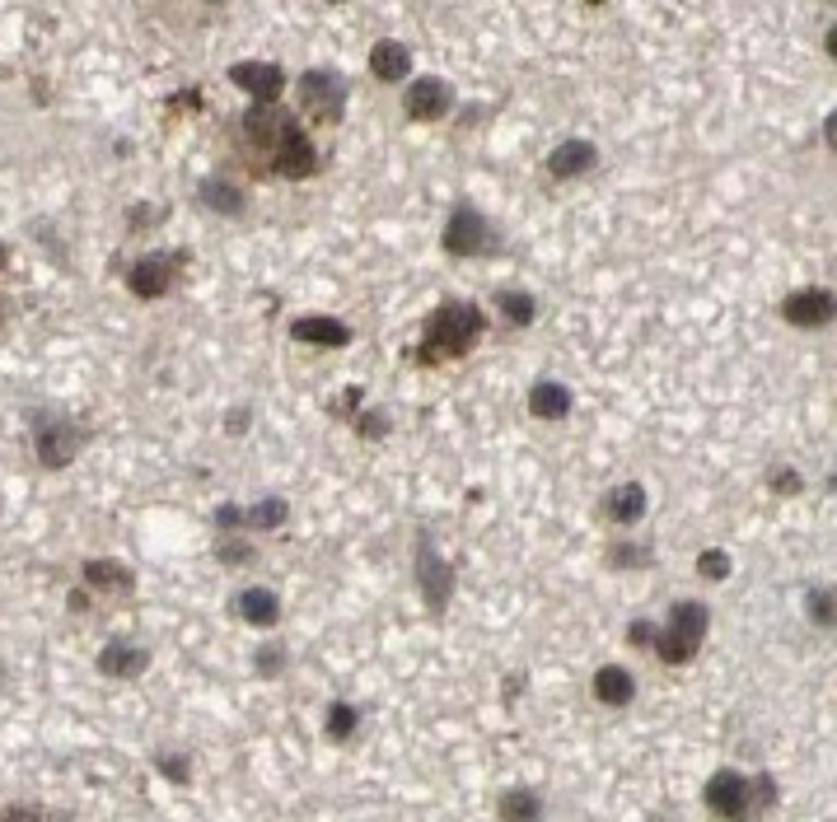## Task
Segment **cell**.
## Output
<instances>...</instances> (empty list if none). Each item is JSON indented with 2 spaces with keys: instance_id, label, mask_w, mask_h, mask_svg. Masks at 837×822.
<instances>
[{
  "instance_id": "obj_25",
  "label": "cell",
  "mask_w": 837,
  "mask_h": 822,
  "mask_svg": "<svg viewBox=\"0 0 837 822\" xmlns=\"http://www.w3.org/2000/svg\"><path fill=\"white\" fill-rule=\"evenodd\" d=\"M491 304H497V314L505 318V327H529L534 314H538V304H534L529 290H497V294H491Z\"/></svg>"
},
{
  "instance_id": "obj_27",
  "label": "cell",
  "mask_w": 837,
  "mask_h": 822,
  "mask_svg": "<svg viewBox=\"0 0 837 822\" xmlns=\"http://www.w3.org/2000/svg\"><path fill=\"white\" fill-rule=\"evenodd\" d=\"M356 729H360V711H356L351 701H333V705H327L323 734L333 738V744H351V738H356Z\"/></svg>"
},
{
  "instance_id": "obj_5",
  "label": "cell",
  "mask_w": 837,
  "mask_h": 822,
  "mask_svg": "<svg viewBox=\"0 0 837 822\" xmlns=\"http://www.w3.org/2000/svg\"><path fill=\"white\" fill-rule=\"evenodd\" d=\"M412 575H417V589H421L426 607H431V617H440V613L450 607V599H454V566L435 552L431 533H417V561H412Z\"/></svg>"
},
{
  "instance_id": "obj_39",
  "label": "cell",
  "mask_w": 837,
  "mask_h": 822,
  "mask_svg": "<svg viewBox=\"0 0 837 822\" xmlns=\"http://www.w3.org/2000/svg\"><path fill=\"white\" fill-rule=\"evenodd\" d=\"M360 402V388H347L342 392V402H333V416H342V421H351V407Z\"/></svg>"
},
{
  "instance_id": "obj_31",
  "label": "cell",
  "mask_w": 837,
  "mask_h": 822,
  "mask_svg": "<svg viewBox=\"0 0 837 822\" xmlns=\"http://www.w3.org/2000/svg\"><path fill=\"white\" fill-rule=\"evenodd\" d=\"M609 566H613V570L650 566V547H632V542H613V547H609Z\"/></svg>"
},
{
  "instance_id": "obj_11",
  "label": "cell",
  "mask_w": 837,
  "mask_h": 822,
  "mask_svg": "<svg viewBox=\"0 0 837 822\" xmlns=\"http://www.w3.org/2000/svg\"><path fill=\"white\" fill-rule=\"evenodd\" d=\"M450 108H454V89L440 75H421L403 94V112L407 118H417V122H435V118H445Z\"/></svg>"
},
{
  "instance_id": "obj_38",
  "label": "cell",
  "mask_w": 837,
  "mask_h": 822,
  "mask_svg": "<svg viewBox=\"0 0 837 822\" xmlns=\"http://www.w3.org/2000/svg\"><path fill=\"white\" fill-rule=\"evenodd\" d=\"M216 529H220V533L243 529V509H239V505H220V509H216Z\"/></svg>"
},
{
  "instance_id": "obj_32",
  "label": "cell",
  "mask_w": 837,
  "mask_h": 822,
  "mask_svg": "<svg viewBox=\"0 0 837 822\" xmlns=\"http://www.w3.org/2000/svg\"><path fill=\"white\" fill-rule=\"evenodd\" d=\"M253 664H258L262 678H282V673H286V650L282 645H262L253 654Z\"/></svg>"
},
{
  "instance_id": "obj_30",
  "label": "cell",
  "mask_w": 837,
  "mask_h": 822,
  "mask_svg": "<svg viewBox=\"0 0 837 822\" xmlns=\"http://www.w3.org/2000/svg\"><path fill=\"white\" fill-rule=\"evenodd\" d=\"M805 613H810L814 627L833 631V589H810V594H805Z\"/></svg>"
},
{
  "instance_id": "obj_6",
  "label": "cell",
  "mask_w": 837,
  "mask_h": 822,
  "mask_svg": "<svg viewBox=\"0 0 837 822\" xmlns=\"http://www.w3.org/2000/svg\"><path fill=\"white\" fill-rule=\"evenodd\" d=\"M188 267V253H145L127 267V290L136 300H164Z\"/></svg>"
},
{
  "instance_id": "obj_13",
  "label": "cell",
  "mask_w": 837,
  "mask_h": 822,
  "mask_svg": "<svg viewBox=\"0 0 837 822\" xmlns=\"http://www.w3.org/2000/svg\"><path fill=\"white\" fill-rule=\"evenodd\" d=\"M781 318L791 327H824V323H833V290L810 286V290L786 294V300H781Z\"/></svg>"
},
{
  "instance_id": "obj_10",
  "label": "cell",
  "mask_w": 837,
  "mask_h": 822,
  "mask_svg": "<svg viewBox=\"0 0 837 822\" xmlns=\"http://www.w3.org/2000/svg\"><path fill=\"white\" fill-rule=\"evenodd\" d=\"M295 126L290 112H282L276 104H253L249 112H243V141L253 145V150H267V159L276 155V145H282V136Z\"/></svg>"
},
{
  "instance_id": "obj_22",
  "label": "cell",
  "mask_w": 837,
  "mask_h": 822,
  "mask_svg": "<svg viewBox=\"0 0 837 822\" xmlns=\"http://www.w3.org/2000/svg\"><path fill=\"white\" fill-rule=\"evenodd\" d=\"M196 196H202V206L216 210V216H243V210H249V196H243V188L225 183V178H206V183L196 188Z\"/></svg>"
},
{
  "instance_id": "obj_15",
  "label": "cell",
  "mask_w": 837,
  "mask_h": 822,
  "mask_svg": "<svg viewBox=\"0 0 837 822\" xmlns=\"http://www.w3.org/2000/svg\"><path fill=\"white\" fill-rule=\"evenodd\" d=\"M290 337L304 341V347H351V327L342 318H327V314H304L290 323Z\"/></svg>"
},
{
  "instance_id": "obj_36",
  "label": "cell",
  "mask_w": 837,
  "mask_h": 822,
  "mask_svg": "<svg viewBox=\"0 0 837 822\" xmlns=\"http://www.w3.org/2000/svg\"><path fill=\"white\" fill-rule=\"evenodd\" d=\"M0 822H43V809H33V803H5Z\"/></svg>"
},
{
  "instance_id": "obj_14",
  "label": "cell",
  "mask_w": 837,
  "mask_h": 822,
  "mask_svg": "<svg viewBox=\"0 0 837 822\" xmlns=\"http://www.w3.org/2000/svg\"><path fill=\"white\" fill-rule=\"evenodd\" d=\"M98 673H104V678H141V673L145 668H151V650H145V645H136V640H108V645L104 650H98Z\"/></svg>"
},
{
  "instance_id": "obj_17",
  "label": "cell",
  "mask_w": 837,
  "mask_h": 822,
  "mask_svg": "<svg viewBox=\"0 0 837 822\" xmlns=\"http://www.w3.org/2000/svg\"><path fill=\"white\" fill-rule=\"evenodd\" d=\"M235 613H239L243 621H249V627L272 631L276 621H282V599H276V589L253 584V589H243V594L235 599Z\"/></svg>"
},
{
  "instance_id": "obj_12",
  "label": "cell",
  "mask_w": 837,
  "mask_h": 822,
  "mask_svg": "<svg viewBox=\"0 0 837 822\" xmlns=\"http://www.w3.org/2000/svg\"><path fill=\"white\" fill-rule=\"evenodd\" d=\"M229 80H235L239 89H249L258 104H276L286 89V71L276 61H235L229 65Z\"/></svg>"
},
{
  "instance_id": "obj_23",
  "label": "cell",
  "mask_w": 837,
  "mask_h": 822,
  "mask_svg": "<svg viewBox=\"0 0 837 822\" xmlns=\"http://www.w3.org/2000/svg\"><path fill=\"white\" fill-rule=\"evenodd\" d=\"M497 822H543V799L515 785V790H505L497 799Z\"/></svg>"
},
{
  "instance_id": "obj_24",
  "label": "cell",
  "mask_w": 837,
  "mask_h": 822,
  "mask_svg": "<svg viewBox=\"0 0 837 822\" xmlns=\"http://www.w3.org/2000/svg\"><path fill=\"white\" fill-rule=\"evenodd\" d=\"M85 580L94 584V589H118V594H131L136 589V575H131L127 566H118V561H108V556H89L85 561Z\"/></svg>"
},
{
  "instance_id": "obj_4",
  "label": "cell",
  "mask_w": 837,
  "mask_h": 822,
  "mask_svg": "<svg viewBox=\"0 0 837 822\" xmlns=\"http://www.w3.org/2000/svg\"><path fill=\"white\" fill-rule=\"evenodd\" d=\"M80 444H85V431L65 416V411H33V458L43 468H65L75 463Z\"/></svg>"
},
{
  "instance_id": "obj_34",
  "label": "cell",
  "mask_w": 837,
  "mask_h": 822,
  "mask_svg": "<svg viewBox=\"0 0 837 822\" xmlns=\"http://www.w3.org/2000/svg\"><path fill=\"white\" fill-rule=\"evenodd\" d=\"M216 556L225 566H253V547H249V542H220Z\"/></svg>"
},
{
  "instance_id": "obj_37",
  "label": "cell",
  "mask_w": 837,
  "mask_h": 822,
  "mask_svg": "<svg viewBox=\"0 0 837 822\" xmlns=\"http://www.w3.org/2000/svg\"><path fill=\"white\" fill-rule=\"evenodd\" d=\"M627 645H632V650H646V645H655V627H650V621H642V617L632 621V627H627Z\"/></svg>"
},
{
  "instance_id": "obj_16",
  "label": "cell",
  "mask_w": 837,
  "mask_h": 822,
  "mask_svg": "<svg viewBox=\"0 0 837 822\" xmlns=\"http://www.w3.org/2000/svg\"><path fill=\"white\" fill-rule=\"evenodd\" d=\"M370 75L384 80V85H398V80L412 75V47L398 38H384L370 47Z\"/></svg>"
},
{
  "instance_id": "obj_9",
  "label": "cell",
  "mask_w": 837,
  "mask_h": 822,
  "mask_svg": "<svg viewBox=\"0 0 837 822\" xmlns=\"http://www.w3.org/2000/svg\"><path fill=\"white\" fill-rule=\"evenodd\" d=\"M272 164V173L276 178H290V183H300V178H314L319 173V150H314V141H309V131L295 122L282 145H276V155L267 159Z\"/></svg>"
},
{
  "instance_id": "obj_21",
  "label": "cell",
  "mask_w": 837,
  "mask_h": 822,
  "mask_svg": "<svg viewBox=\"0 0 837 822\" xmlns=\"http://www.w3.org/2000/svg\"><path fill=\"white\" fill-rule=\"evenodd\" d=\"M529 411L538 421H562L571 416V388L566 384H557V379H538L529 388Z\"/></svg>"
},
{
  "instance_id": "obj_8",
  "label": "cell",
  "mask_w": 837,
  "mask_h": 822,
  "mask_svg": "<svg viewBox=\"0 0 837 822\" xmlns=\"http://www.w3.org/2000/svg\"><path fill=\"white\" fill-rule=\"evenodd\" d=\"M300 108L314 122H342L347 108V80L337 71H304L300 75Z\"/></svg>"
},
{
  "instance_id": "obj_18",
  "label": "cell",
  "mask_w": 837,
  "mask_h": 822,
  "mask_svg": "<svg viewBox=\"0 0 837 822\" xmlns=\"http://www.w3.org/2000/svg\"><path fill=\"white\" fill-rule=\"evenodd\" d=\"M589 692H595L599 705H609V711H622V705L636 701V678L622 664H603L595 673V682H589Z\"/></svg>"
},
{
  "instance_id": "obj_3",
  "label": "cell",
  "mask_w": 837,
  "mask_h": 822,
  "mask_svg": "<svg viewBox=\"0 0 837 822\" xmlns=\"http://www.w3.org/2000/svg\"><path fill=\"white\" fill-rule=\"evenodd\" d=\"M707 627H712L707 603H693V599L674 603V607H669V621L655 631V654H660L669 668L693 664L702 654V640H707Z\"/></svg>"
},
{
  "instance_id": "obj_28",
  "label": "cell",
  "mask_w": 837,
  "mask_h": 822,
  "mask_svg": "<svg viewBox=\"0 0 837 822\" xmlns=\"http://www.w3.org/2000/svg\"><path fill=\"white\" fill-rule=\"evenodd\" d=\"M155 771L169 785H188L192 781V762L183 758V752H155Z\"/></svg>"
},
{
  "instance_id": "obj_20",
  "label": "cell",
  "mask_w": 837,
  "mask_h": 822,
  "mask_svg": "<svg viewBox=\"0 0 837 822\" xmlns=\"http://www.w3.org/2000/svg\"><path fill=\"white\" fill-rule=\"evenodd\" d=\"M603 515H609L618 529H632V523L646 515V486L642 482H618L609 496H603Z\"/></svg>"
},
{
  "instance_id": "obj_26",
  "label": "cell",
  "mask_w": 837,
  "mask_h": 822,
  "mask_svg": "<svg viewBox=\"0 0 837 822\" xmlns=\"http://www.w3.org/2000/svg\"><path fill=\"white\" fill-rule=\"evenodd\" d=\"M286 519H290V505L282 496H267V500L243 509V529H253V533H272V529H282Z\"/></svg>"
},
{
  "instance_id": "obj_40",
  "label": "cell",
  "mask_w": 837,
  "mask_h": 822,
  "mask_svg": "<svg viewBox=\"0 0 837 822\" xmlns=\"http://www.w3.org/2000/svg\"><path fill=\"white\" fill-rule=\"evenodd\" d=\"M0 267H5V243H0Z\"/></svg>"
},
{
  "instance_id": "obj_2",
  "label": "cell",
  "mask_w": 837,
  "mask_h": 822,
  "mask_svg": "<svg viewBox=\"0 0 837 822\" xmlns=\"http://www.w3.org/2000/svg\"><path fill=\"white\" fill-rule=\"evenodd\" d=\"M702 799H707V809L720 822H763L777 809V781L767 776V771L744 776V771H734V766H720V771H712Z\"/></svg>"
},
{
  "instance_id": "obj_33",
  "label": "cell",
  "mask_w": 837,
  "mask_h": 822,
  "mask_svg": "<svg viewBox=\"0 0 837 822\" xmlns=\"http://www.w3.org/2000/svg\"><path fill=\"white\" fill-rule=\"evenodd\" d=\"M356 435L360 439H384L388 435V416L380 407H366V416H356Z\"/></svg>"
},
{
  "instance_id": "obj_35",
  "label": "cell",
  "mask_w": 837,
  "mask_h": 822,
  "mask_svg": "<svg viewBox=\"0 0 837 822\" xmlns=\"http://www.w3.org/2000/svg\"><path fill=\"white\" fill-rule=\"evenodd\" d=\"M773 491H777V496H800V491H805V482H800L796 468H777V472H773Z\"/></svg>"
},
{
  "instance_id": "obj_7",
  "label": "cell",
  "mask_w": 837,
  "mask_h": 822,
  "mask_svg": "<svg viewBox=\"0 0 837 822\" xmlns=\"http://www.w3.org/2000/svg\"><path fill=\"white\" fill-rule=\"evenodd\" d=\"M440 249H445L450 257H478V253H487V249H491V220L482 216L478 206L458 202V206L450 210V220H445Z\"/></svg>"
},
{
  "instance_id": "obj_29",
  "label": "cell",
  "mask_w": 837,
  "mask_h": 822,
  "mask_svg": "<svg viewBox=\"0 0 837 822\" xmlns=\"http://www.w3.org/2000/svg\"><path fill=\"white\" fill-rule=\"evenodd\" d=\"M697 575L702 580H730L734 575V561H730V552H720V547H707L697 556Z\"/></svg>"
},
{
  "instance_id": "obj_19",
  "label": "cell",
  "mask_w": 837,
  "mask_h": 822,
  "mask_svg": "<svg viewBox=\"0 0 837 822\" xmlns=\"http://www.w3.org/2000/svg\"><path fill=\"white\" fill-rule=\"evenodd\" d=\"M599 164V150H595V141H562L557 150L548 155V173L552 178H585L589 169Z\"/></svg>"
},
{
  "instance_id": "obj_1",
  "label": "cell",
  "mask_w": 837,
  "mask_h": 822,
  "mask_svg": "<svg viewBox=\"0 0 837 822\" xmlns=\"http://www.w3.org/2000/svg\"><path fill=\"white\" fill-rule=\"evenodd\" d=\"M487 333V314L468 300H445L421 327V347H417V365H445V360H464Z\"/></svg>"
}]
</instances>
